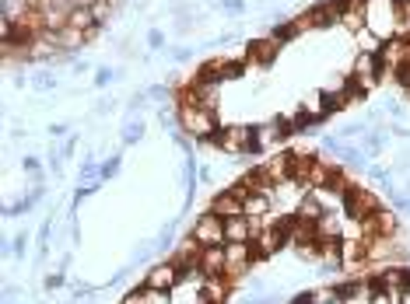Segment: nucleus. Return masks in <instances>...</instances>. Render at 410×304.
<instances>
[{"mask_svg": "<svg viewBox=\"0 0 410 304\" xmlns=\"http://www.w3.org/2000/svg\"><path fill=\"white\" fill-rule=\"evenodd\" d=\"M365 28L382 42L396 39V0H365Z\"/></svg>", "mask_w": 410, "mask_h": 304, "instance_id": "1", "label": "nucleus"}, {"mask_svg": "<svg viewBox=\"0 0 410 304\" xmlns=\"http://www.w3.org/2000/svg\"><path fill=\"white\" fill-rule=\"evenodd\" d=\"M176 116H179V126H183L186 137H193V140H214L218 137V116H214V109L179 105Z\"/></svg>", "mask_w": 410, "mask_h": 304, "instance_id": "2", "label": "nucleus"}, {"mask_svg": "<svg viewBox=\"0 0 410 304\" xmlns=\"http://www.w3.org/2000/svg\"><path fill=\"white\" fill-rule=\"evenodd\" d=\"M211 144L221 147L224 154H249V151H256V130H253V126L235 123V126L218 130V137H214Z\"/></svg>", "mask_w": 410, "mask_h": 304, "instance_id": "3", "label": "nucleus"}, {"mask_svg": "<svg viewBox=\"0 0 410 304\" xmlns=\"http://www.w3.org/2000/svg\"><path fill=\"white\" fill-rule=\"evenodd\" d=\"M379 207H382L379 196H372L365 185H351L347 196H344V210H347L351 221H365V217H372Z\"/></svg>", "mask_w": 410, "mask_h": 304, "instance_id": "4", "label": "nucleus"}, {"mask_svg": "<svg viewBox=\"0 0 410 304\" xmlns=\"http://www.w3.org/2000/svg\"><path fill=\"white\" fill-rule=\"evenodd\" d=\"M224 259H228L224 276L235 283L245 269H249V262L256 259V248H253V242H228V245H224Z\"/></svg>", "mask_w": 410, "mask_h": 304, "instance_id": "5", "label": "nucleus"}, {"mask_svg": "<svg viewBox=\"0 0 410 304\" xmlns=\"http://www.w3.org/2000/svg\"><path fill=\"white\" fill-rule=\"evenodd\" d=\"M190 235H193L204 248H211V245H228V242H224V217H218V214H211V210L193 224Z\"/></svg>", "mask_w": 410, "mask_h": 304, "instance_id": "6", "label": "nucleus"}, {"mask_svg": "<svg viewBox=\"0 0 410 304\" xmlns=\"http://www.w3.org/2000/svg\"><path fill=\"white\" fill-rule=\"evenodd\" d=\"M179 280H183V269L172 262V259H165V262H158V266H151L147 269V287L151 290H176L179 287Z\"/></svg>", "mask_w": 410, "mask_h": 304, "instance_id": "7", "label": "nucleus"}, {"mask_svg": "<svg viewBox=\"0 0 410 304\" xmlns=\"http://www.w3.org/2000/svg\"><path fill=\"white\" fill-rule=\"evenodd\" d=\"M260 231V221H249V217H228L224 221V242H253Z\"/></svg>", "mask_w": 410, "mask_h": 304, "instance_id": "8", "label": "nucleus"}, {"mask_svg": "<svg viewBox=\"0 0 410 304\" xmlns=\"http://www.w3.org/2000/svg\"><path fill=\"white\" fill-rule=\"evenodd\" d=\"M211 214H218V217H224V221H228V217H242V214H245V203L228 189V192H218V196L211 199Z\"/></svg>", "mask_w": 410, "mask_h": 304, "instance_id": "9", "label": "nucleus"}, {"mask_svg": "<svg viewBox=\"0 0 410 304\" xmlns=\"http://www.w3.org/2000/svg\"><path fill=\"white\" fill-rule=\"evenodd\" d=\"M341 25L347 32L365 28V0H341Z\"/></svg>", "mask_w": 410, "mask_h": 304, "instance_id": "10", "label": "nucleus"}, {"mask_svg": "<svg viewBox=\"0 0 410 304\" xmlns=\"http://www.w3.org/2000/svg\"><path fill=\"white\" fill-rule=\"evenodd\" d=\"M256 168H260L274 185H277V182H288V178H291V154H274V158H267V161L256 164Z\"/></svg>", "mask_w": 410, "mask_h": 304, "instance_id": "11", "label": "nucleus"}, {"mask_svg": "<svg viewBox=\"0 0 410 304\" xmlns=\"http://www.w3.org/2000/svg\"><path fill=\"white\" fill-rule=\"evenodd\" d=\"M224 266H228L224 245H211V248L200 252V273L204 276H224Z\"/></svg>", "mask_w": 410, "mask_h": 304, "instance_id": "12", "label": "nucleus"}, {"mask_svg": "<svg viewBox=\"0 0 410 304\" xmlns=\"http://www.w3.org/2000/svg\"><path fill=\"white\" fill-rule=\"evenodd\" d=\"M228 294H231V280H228V276H207V280H204L200 297H204L207 304H224Z\"/></svg>", "mask_w": 410, "mask_h": 304, "instance_id": "13", "label": "nucleus"}, {"mask_svg": "<svg viewBox=\"0 0 410 304\" xmlns=\"http://www.w3.org/2000/svg\"><path fill=\"white\" fill-rule=\"evenodd\" d=\"M245 203V217L249 221H263L270 210H274V199H270V192H249L242 199Z\"/></svg>", "mask_w": 410, "mask_h": 304, "instance_id": "14", "label": "nucleus"}, {"mask_svg": "<svg viewBox=\"0 0 410 304\" xmlns=\"http://www.w3.org/2000/svg\"><path fill=\"white\" fill-rule=\"evenodd\" d=\"M312 228H315V242H341V238H344L341 217H334V214H322Z\"/></svg>", "mask_w": 410, "mask_h": 304, "instance_id": "15", "label": "nucleus"}, {"mask_svg": "<svg viewBox=\"0 0 410 304\" xmlns=\"http://www.w3.org/2000/svg\"><path fill=\"white\" fill-rule=\"evenodd\" d=\"M67 28H74V32H88V35H95V32H99V22H95L92 8H77V11H70V22H67Z\"/></svg>", "mask_w": 410, "mask_h": 304, "instance_id": "16", "label": "nucleus"}, {"mask_svg": "<svg viewBox=\"0 0 410 304\" xmlns=\"http://www.w3.org/2000/svg\"><path fill=\"white\" fill-rule=\"evenodd\" d=\"M396 39H410V0H396Z\"/></svg>", "mask_w": 410, "mask_h": 304, "instance_id": "17", "label": "nucleus"}, {"mask_svg": "<svg viewBox=\"0 0 410 304\" xmlns=\"http://www.w3.org/2000/svg\"><path fill=\"white\" fill-rule=\"evenodd\" d=\"M277 46H281L277 39H260V42H253V46H249V53H253V60L267 63V60H270V56L277 53Z\"/></svg>", "mask_w": 410, "mask_h": 304, "instance_id": "18", "label": "nucleus"}, {"mask_svg": "<svg viewBox=\"0 0 410 304\" xmlns=\"http://www.w3.org/2000/svg\"><path fill=\"white\" fill-rule=\"evenodd\" d=\"M161 297V290H151V287H144V290H130L126 297H123V304H154Z\"/></svg>", "mask_w": 410, "mask_h": 304, "instance_id": "19", "label": "nucleus"}, {"mask_svg": "<svg viewBox=\"0 0 410 304\" xmlns=\"http://www.w3.org/2000/svg\"><path fill=\"white\" fill-rule=\"evenodd\" d=\"M309 301L312 304H330V301H344V294H341V287H322V290L309 294Z\"/></svg>", "mask_w": 410, "mask_h": 304, "instance_id": "20", "label": "nucleus"}, {"mask_svg": "<svg viewBox=\"0 0 410 304\" xmlns=\"http://www.w3.org/2000/svg\"><path fill=\"white\" fill-rule=\"evenodd\" d=\"M92 15H95V22H99V25H106V22H109V18L116 15V8L109 4V0H99V4L92 8Z\"/></svg>", "mask_w": 410, "mask_h": 304, "instance_id": "21", "label": "nucleus"}, {"mask_svg": "<svg viewBox=\"0 0 410 304\" xmlns=\"http://www.w3.org/2000/svg\"><path fill=\"white\" fill-rule=\"evenodd\" d=\"M140 137H144L140 119H137V123H126V130H123V144H133V140H140Z\"/></svg>", "mask_w": 410, "mask_h": 304, "instance_id": "22", "label": "nucleus"}, {"mask_svg": "<svg viewBox=\"0 0 410 304\" xmlns=\"http://www.w3.org/2000/svg\"><path fill=\"white\" fill-rule=\"evenodd\" d=\"M120 171V154H113L109 161H102V178H113Z\"/></svg>", "mask_w": 410, "mask_h": 304, "instance_id": "23", "label": "nucleus"}, {"mask_svg": "<svg viewBox=\"0 0 410 304\" xmlns=\"http://www.w3.org/2000/svg\"><path fill=\"white\" fill-rule=\"evenodd\" d=\"M147 94H151V98H154V101H165V98H169V94H172V91H169V87H165V84H154V87H151V91H147Z\"/></svg>", "mask_w": 410, "mask_h": 304, "instance_id": "24", "label": "nucleus"}, {"mask_svg": "<svg viewBox=\"0 0 410 304\" xmlns=\"http://www.w3.org/2000/svg\"><path fill=\"white\" fill-rule=\"evenodd\" d=\"M147 42H151V49H161V46H165V35H161L158 28H151L147 32Z\"/></svg>", "mask_w": 410, "mask_h": 304, "instance_id": "25", "label": "nucleus"}, {"mask_svg": "<svg viewBox=\"0 0 410 304\" xmlns=\"http://www.w3.org/2000/svg\"><path fill=\"white\" fill-rule=\"evenodd\" d=\"M35 87H42V91H46V87H53V74L39 70V74H35Z\"/></svg>", "mask_w": 410, "mask_h": 304, "instance_id": "26", "label": "nucleus"}, {"mask_svg": "<svg viewBox=\"0 0 410 304\" xmlns=\"http://www.w3.org/2000/svg\"><path fill=\"white\" fill-rule=\"evenodd\" d=\"M120 74L116 70H99V77H95V84H109V81H116Z\"/></svg>", "mask_w": 410, "mask_h": 304, "instance_id": "27", "label": "nucleus"}, {"mask_svg": "<svg viewBox=\"0 0 410 304\" xmlns=\"http://www.w3.org/2000/svg\"><path fill=\"white\" fill-rule=\"evenodd\" d=\"M60 283H63V273H49L46 276V290H56Z\"/></svg>", "mask_w": 410, "mask_h": 304, "instance_id": "28", "label": "nucleus"}, {"mask_svg": "<svg viewBox=\"0 0 410 304\" xmlns=\"http://www.w3.org/2000/svg\"><path fill=\"white\" fill-rule=\"evenodd\" d=\"M25 248H28V238L18 235V238H15V255H25Z\"/></svg>", "mask_w": 410, "mask_h": 304, "instance_id": "29", "label": "nucleus"}, {"mask_svg": "<svg viewBox=\"0 0 410 304\" xmlns=\"http://www.w3.org/2000/svg\"><path fill=\"white\" fill-rule=\"evenodd\" d=\"M144 101H147L144 94H133V98H130V105H126V109H130V112H137V109L144 105Z\"/></svg>", "mask_w": 410, "mask_h": 304, "instance_id": "30", "label": "nucleus"}, {"mask_svg": "<svg viewBox=\"0 0 410 304\" xmlns=\"http://www.w3.org/2000/svg\"><path fill=\"white\" fill-rule=\"evenodd\" d=\"M221 4H224L231 15H238V11H242V0H221Z\"/></svg>", "mask_w": 410, "mask_h": 304, "instance_id": "31", "label": "nucleus"}, {"mask_svg": "<svg viewBox=\"0 0 410 304\" xmlns=\"http://www.w3.org/2000/svg\"><path fill=\"white\" fill-rule=\"evenodd\" d=\"M172 56H176V60H190V56H193V49H176Z\"/></svg>", "mask_w": 410, "mask_h": 304, "instance_id": "32", "label": "nucleus"}, {"mask_svg": "<svg viewBox=\"0 0 410 304\" xmlns=\"http://www.w3.org/2000/svg\"><path fill=\"white\" fill-rule=\"evenodd\" d=\"M49 133H53V137H63V133H67V126H63V123H56V126H49Z\"/></svg>", "mask_w": 410, "mask_h": 304, "instance_id": "33", "label": "nucleus"}]
</instances>
